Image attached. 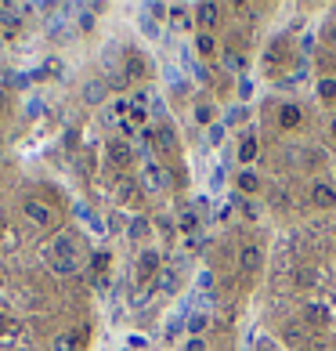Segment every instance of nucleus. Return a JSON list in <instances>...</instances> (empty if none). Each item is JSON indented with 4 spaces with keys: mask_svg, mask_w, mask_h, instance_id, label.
Here are the masks:
<instances>
[{
    "mask_svg": "<svg viewBox=\"0 0 336 351\" xmlns=\"http://www.w3.org/2000/svg\"><path fill=\"white\" fill-rule=\"evenodd\" d=\"M170 15H174V25H177V29L192 25V19H188V11H185V8H170Z\"/></svg>",
    "mask_w": 336,
    "mask_h": 351,
    "instance_id": "nucleus-27",
    "label": "nucleus"
},
{
    "mask_svg": "<svg viewBox=\"0 0 336 351\" xmlns=\"http://www.w3.org/2000/svg\"><path fill=\"white\" fill-rule=\"evenodd\" d=\"M185 351H210V348H206V341H199V337H188Z\"/></svg>",
    "mask_w": 336,
    "mask_h": 351,
    "instance_id": "nucleus-31",
    "label": "nucleus"
},
{
    "mask_svg": "<svg viewBox=\"0 0 336 351\" xmlns=\"http://www.w3.org/2000/svg\"><path fill=\"white\" fill-rule=\"evenodd\" d=\"M0 156H4V145H0Z\"/></svg>",
    "mask_w": 336,
    "mask_h": 351,
    "instance_id": "nucleus-41",
    "label": "nucleus"
},
{
    "mask_svg": "<svg viewBox=\"0 0 336 351\" xmlns=\"http://www.w3.org/2000/svg\"><path fill=\"white\" fill-rule=\"evenodd\" d=\"M0 106H4V95H0Z\"/></svg>",
    "mask_w": 336,
    "mask_h": 351,
    "instance_id": "nucleus-40",
    "label": "nucleus"
},
{
    "mask_svg": "<svg viewBox=\"0 0 336 351\" xmlns=\"http://www.w3.org/2000/svg\"><path fill=\"white\" fill-rule=\"evenodd\" d=\"M296 286H300V290H311V286H315V271L300 268V271H296Z\"/></svg>",
    "mask_w": 336,
    "mask_h": 351,
    "instance_id": "nucleus-26",
    "label": "nucleus"
},
{
    "mask_svg": "<svg viewBox=\"0 0 336 351\" xmlns=\"http://www.w3.org/2000/svg\"><path fill=\"white\" fill-rule=\"evenodd\" d=\"M138 196V181L131 178V174H120V178H116V199H134Z\"/></svg>",
    "mask_w": 336,
    "mask_h": 351,
    "instance_id": "nucleus-12",
    "label": "nucleus"
},
{
    "mask_svg": "<svg viewBox=\"0 0 336 351\" xmlns=\"http://www.w3.org/2000/svg\"><path fill=\"white\" fill-rule=\"evenodd\" d=\"M239 268H242V276H257V271L264 268V250L257 243H250V246H242L239 250Z\"/></svg>",
    "mask_w": 336,
    "mask_h": 351,
    "instance_id": "nucleus-6",
    "label": "nucleus"
},
{
    "mask_svg": "<svg viewBox=\"0 0 336 351\" xmlns=\"http://www.w3.org/2000/svg\"><path fill=\"white\" fill-rule=\"evenodd\" d=\"M105 268H109V254H94V257H90V271H98V276H101Z\"/></svg>",
    "mask_w": 336,
    "mask_h": 351,
    "instance_id": "nucleus-29",
    "label": "nucleus"
},
{
    "mask_svg": "<svg viewBox=\"0 0 336 351\" xmlns=\"http://www.w3.org/2000/svg\"><path fill=\"white\" fill-rule=\"evenodd\" d=\"M206 134H210V141H214V145H217V141L224 138V123H214V127H210V131H206Z\"/></svg>",
    "mask_w": 336,
    "mask_h": 351,
    "instance_id": "nucleus-32",
    "label": "nucleus"
},
{
    "mask_svg": "<svg viewBox=\"0 0 336 351\" xmlns=\"http://www.w3.org/2000/svg\"><path fill=\"white\" fill-rule=\"evenodd\" d=\"M156 279H159L156 286H159L163 293H174V290H177V271H174V268H159Z\"/></svg>",
    "mask_w": 336,
    "mask_h": 351,
    "instance_id": "nucleus-18",
    "label": "nucleus"
},
{
    "mask_svg": "<svg viewBox=\"0 0 336 351\" xmlns=\"http://www.w3.org/2000/svg\"><path fill=\"white\" fill-rule=\"evenodd\" d=\"M44 261L55 276H76V271H80V246H76L73 236L62 232V236L44 243Z\"/></svg>",
    "mask_w": 336,
    "mask_h": 351,
    "instance_id": "nucleus-1",
    "label": "nucleus"
},
{
    "mask_svg": "<svg viewBox=\"0 0 336 351\" xmlns=\"http://www.w3.org/2000/svg\"><path fill=\"white\" fill-rule=\"evenodd\" d=\"M329 134L336 138V116H333V123H329Z\"/></svg>",
    "mask_w": 336,
    "mask_h": 351,
    "instance_id": "nucleus-38",
    "label": "nucleus"
},
{
    "mask_svg": "<svg viewBox=\"0 0 336 351\" xmlns=\"http://www.w3.org/2000/svg\"><path fill=\"white\" fill-rule=\"evenodd\" d=\"M322 40H326L329 47H336V22H333V19L322 25Z\"/></svg>",
    "mask_w": 336,
    "mask_h": 351,
    "instance_id": "nucleus-28",
    "label": "nucleus"
},
{
    "mask_svg": "<svg viewBox=\"0 0 336 351\" xmlns=\"http://www.w3.org/2000/svg\"><path fill=\"white\" fill-rule=\"evenodd\" d=\"M105 152H109V163H112V167H116V171H120V174H123L127 167L134 163V149H131V141H123V138H112Z\"/></svg>",
    "mask_w": 336,
    "mask_h": 351,
    "instance_id": "nucleus-4",
    "label": "nucleus"
},
{
    "mask_svg": "<svg viewBox=\"0 0 336 351\" xmlns=\"http://www.w3.org/2000/svg\"><path fill=\"white\" fill-rule=\"evenodd\" d=\"M196 120L199 123H214V109L210 106H196Z\"/></svg>",
    "mask_w": 336,
    "mask_h": 351,
    "instance_id": "nucleus-30",
    "label": "nucleus"
},
{
    "mask_svg": "<svg viewBox=\"0 0 336 351\" xmlns=\"http://www.w3.org/2000/svg\"><path fill=\"white\" fill-rule=\"evenodd\" d=\"M177 228L188 232V236H196V232H199V214L192 210V206H185V210H181V217H177Z\"/></svg>",
    "mask_w": 336,
    "mask_h": 351,
    "instance_id": "nucleus-17",
    "label": "nucleus"
},
{
    "mask_svg": "<svg viewBox=\"0 0 336 351\" xmlns=\"http://www.w3.org/2000/svg\"><path fill=\"white\" fill-rule=\"evenodd\" d=\"M152 149H159L163 156H170L177 149V138H174L170 127H156V131H152Z\"/></svg>",
    "mask_w": 336,
    "mask_h": 351,
    "instance_id": "nucleus-10",
    "label": "nucleus"
},
{
    "mask_svg": "<svg viewBox=\"0 0 336 351\" xmlns=\"http://www.w3.org/2000/svg\"><path fill=\"white\" fill-rule=\"evenodd\" d=\"M80 29H94V15H90V11L80 15Z\"/></svg>",
    "mask_w": 336,
    "mask_h": 351,
    "instance_id": "nucleus-35",
    "label": "nucleus"
},
{
    "mask_svg": "<svg viewBox=\"0 0 336 351\" xmlns=\"http://www.w3.org/2000/svg\"><path fill=\"white\" fill-rule=\"evenodd\" d=\"M185 326H188V337H199L206 326H210V319H206L203 311H196V315H188V322H185Z\"/></svg>",
    "mask_w": 336,
    "mask_h": 351,
    "instance_id": "nucleus-21",
    "label": "nucleus"
},
{
    "mask_svg": "<svg viewBox=\"0 0 336 351\" xmlns=\"http://www.w3.org/2000/svg\"><path fill=\"white\" fill-rule=\"evenodd\" d=\"M4 330H8V315L0 311V333H4Z\"/></svg>",
    "mask_w": 336,
    "mask_h": 351,
    "instance_id": "nucleus-37",
    "label": "nucleus"
},
{
    "mask_svg": "<svg viewBox=\"0 0 336 351\" xmlns=\"http://www.w3.org/2000/svg\"><path fill=\"white\" fill-rule=\"evenodd\" d=\"M318 98L322 101H336V76H322L318 80Z\"/></svg>",
    "mask_w": 336,
    "mask_h": 351,
    "instance_id": "nucleus-20",
    "label": "nucleus"
},
{
    "mask_svg": "<svg viewBox=\"0 0 336 351\" xmlns=\"http://www.w3.org/2000/svg\"><path fill=\"white\" fill-rule=\"evenodd\" d=\"M127 80H145V76H148V66H145V58H141V55H127Z\"/></svg>",
    "mask_w": 336,
    "mask_h": 351,
    "instance_id": "nucleus-15",
    "label": "nucleus"
},
{
    "mask_svg": "<svg viewBox=\"0 0 336 351\" xmlns=\"http://www.w3.org/2000/svg\"><path fill=\"white\" fill-rule=\"evenodd\" d=\"M282 337H286V341H289L293 348H300V344L307 341V333H304V326H300V322H289V326L282 330Z\"/></svg>",
    "mask_w": 336,
    "mask_h": 351,
    "instance_id": "nucleus-19",
    "label": "nucleus"
},
{
    "mask_svg": "<svg viewBox=\"0 0 336 351\" xmlns=\"http://www.w3.org/2000/svg\"><path fill=\"white\" fill-rule=\"evenodd\" d=\"M141 185H145V192H170V174H166L163 163L145 160V167H141Z\"/></svg>",
    "mask_w": 336,
    "mask_h": 351,
    "instance_id": "nucleus-2",
    "label": "nucleus"
},
{
    "mask_svg": "<svg viewBox=\"0 0 336 351\" xmlns=\"http://www.w3.org/2000/svg\"><path fill=\"white\" fill-rule=\"evenodd\" d=\"M271 203H275V206H286L289 199H286V192H282V189H271Z\"/></svg>",
    "mask_w": 336,
    "mask_h": 351,
    "instance_id": "nucleus-34",
    "label": "nucleus"
},
{
    "mask_svg": "<svg viewBox=\"0 0 336 351\" xmlns=\"http://www.w3.org/2000/svg\"><path fill=\"white\" fill-rule=\"evenodd\" d=\"M22 210H25V217H29L36 228H51V225H55V206L44 203V199H36V196H33V199H25Z\"/></svg>",
    "mask_w": 336,
    "mask_h": 351,
    "instance_id": "nucleus-3",
    "label": "nucleus"
},
{
    "mask_svg": "<svg viewBox=\"0 0 336 351\" xmlns=\"http://www.w3.org/2000/svg\"><path fill=\"white\" fill-rule=\"evenodd\" d=\"M296 123H300V109L286 106V109H282V127H296Z\"/></svg>",
    "mask_w": 336,
    "mask_h": 351,
    "instance_id": "nucleus-25",
    "label": "nucleus"
},
{
    "mask_svg": "<svg viewBox=\"0 0 336 351\" xmlns=\"http://www.w3.org/2000/svg\"><path fill=\"white\" fill-rule=\"evenodd\" d=\"M253 160H257V134L246 131L239 141V163H253Z\"/></svg>",
    "mask_w": 336,
    "mask_h": 351,
    "instance_id": "nucleus-16",
    "label": "nucleus"
},
{
    "mask_svg": "<svg viewBox=\"0 0 336 351\" xmlns=\"http://www.w3.org/2000/svg\"><path fill=\"white\" fill-rule=\"evenodd\" d=\"M329 322H333V308H329V304H322V301L304 304V326H311V330H326Z\"/></svg>",
    "mask_w": 336,
    "mask_h": 351,
    "instance_id": "nucleus-5",
    "label": "nucleus"
},
{
    "mask_svg": "<svg viewBox=\"0 0 336 351\" xmlns=\"http://www.w3.org/2000/svg\"><path fill=\"white\" fill-rule=\"evenodd\" d=\"M224 66L228 69H246V55H242V51H224Z\"/></svg>",
    "mask_w": 336,
    "mask_h": 351,
    "instance_id": "nucleus-23",
    "label": "nucleus"
},
{
    "mask_svg": "<svg viewBox=\"0 0 336 351\" xmlns=\"http://www.w3.org/2000/svg\"><path fill=\"white\" fill-rule=\"evenodd\" d=\"M196 51H199V58H217V51H221L217 47V36L214 33H199L196 36Z\"/></svg>",
    "mask_w": 336,
    "mask_h": 351,
    "instance_id": "nucleus-14",
    "label": "nucleus"
},
{
    "mask_svg": "<svg viewBox=\"0 0 336 351\" xmlns=\"http://www.w3.org/2000/svg\"><path fill=\"white\" fill-rule=\"evenodd\" d=\"M0 236H4V214H0Z\"/></svg>",
    "mask_w": 336,
    "mask_h": 351,
    "instance_id": "nucleus-39",
    "label": "nucleus"
},
{
    "mask_svg": "<svg viewBox=\"0 0 336 351\" xmlns=\"http://www.w3.org/2000/svg\"><path fill=\"white\" fill-rule=\"evenodd\" d=\"M239 95L250 98V95H253V84H250V80H239Z\"/></svg>",
    "mask_w": 336,
    "mask_h": 351,
    "instance_id": "nucleus-36",
    "label": "nucleus"
},
{
    "mask_svg": "<svg viewBox=\"0 0 336 351\" xmlns=\"http://www.w3.org/2000/svg\"><path fill=\"white\" fill-rule=\"evenodd\" d=\"M159 276V250H141L138 257V282H148Z\"/></svg>",
    "mask_w": 336,
    "mask_h": 351,
    "instance_id": "nucleus-7",
    "label": "nucleus"
},
{
    "mask_svg": "<svg viewBox=\"0 0 336 351\" xmlns=\"http://www.w3.org/2000/svg\"><path fill=\"white\" fill-rule=\"evenodd\" d=\"M311 203L322 206V210H329V206H336V189L329 185V181H315L311 185Z\"/></svg>",
    "mask_w": 336,
    "mask_h": 351,
    "instance_id": "nucleus-8",
    "label": "nucleus"
},
{
    "mask_svg": "<svg viewBox=\"0 0 336 351\" xmlns=\"http://www.w3.org/2000/svg\"><path fill=\"white\" fill-rule=\"evenodd\" d=\"M235 189H239V192H246V196H257V192H261V178H257L253 171H239Z\"/></svg>",
    "mask_w": 336,
    "mask_h": 351,
    "instance_id": "nucleus-13",
    "label": "nucleus"
},
{
    "mask_svg": "<svg viewBox=\"0 0 336 351\" xmlns=\"http://www.w3.org/2000/svg\"><path fill=\"white\" fill-rule=\"evenodd\" d=\"M127 236H131V239H145L148 236V221L145 217H134L131 228H127Z\"/></svg>",
    "mask_w": 336,
    "mask_h": 351,
    "instance_id": "nucleus-24",
    "label": "nucleus"
},
{
    "mask_svg": "<svg viewBox=\"0 0 336 351\" xmlns=\"http://www.w3.org/2000/svg\"><path fill=\"white\" fill-rule=\"evenodd\" d=\"M217 19H221V8H217V4H210V0H206V4H196V22L203 25L206 33L217 25Z\"/></svg>",
    "mask_w": 336,
    "mask_h": 351,
    "instance_id": "nucleus-11",
    "label": "nucleus"
},
{
    "mask_svg": "<svg viewBox=\"0 0 336 351\" xmlns=\"http://www.w3.org/2000/svg\"><path fill=\"white\" fill-rule=\"evenodd\" d=\"M87 341V330H76V333H58L51 351H80V344Z\"/></svg>",
    "mask_w": 336,
    "mask_h": 351,
    "instance_id": "nucleus-9",
    "label": "nucleus"
},
{
    "mask_svg": "<svg viewBox=\"0 0 336 351\" xmlns=\"http://www.w3.org/2000/svg\"><path fill=\"white\" fill-rule=\"evenodd\" d=\"M239 206H242V214H246L250 221H257V206H253L250 199H239Z\"/></svg>",
    "mask_w": 336,
    "mask_h": 351,
    "instance_id": "nucleus-33",
    "label": "nucleus"
},
{
    "mask_svg": "<svg viewBox=\"0 0 336 351\" xmlns=\"http://www.w3.org/2000/svg\"><path fill=\"white\" fill-rule=\"evenodd\" d=\"M83 98L90 101V106H98V101L105 98V84H101V80H94V84H87V90H83Z\"/></svg>",
    "mask_w": 336,
    "mask_h": 351,
    "instance_id": "nucleus-22",
    "label": "nucleus"
}]
</instances>
